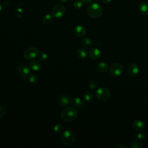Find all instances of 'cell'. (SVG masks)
Here are the masks:
<instances>
[{
	"mask_svg": "<svg viewBox=\"0 0 148 148\" xmlns=\"http://www.w3.org/2000/svg\"><path fill=\"white\" fill-rule=\"evenodd\" d=\"M77 116L76 109L72 106L65 108L61 113V119L65 122H72L74 121Z\"/></svg>",
	"mask_w": 148,
	"mask_h": 148,
	"instance_id": "obj_1",
	"label": "cell"
},
{
	"mask_svg": "<svg viewBox=\"0 0 148 148\" xmlns=\"http://www.w3.org/2000/svg\"><path fill=\"white\" fill-rule=\"evenodd\" d=\"M88 15L92 18H97L99 17L102 13V8L98 3H93L90 4L87 8Z\"/></svg>",
	"mask_w": 148,
	"mask_h": 148,
	"instance_id": "obj_2",
	"label": "cell"
},
{
	"mask_svg": "<svg viewBox=\"0 0 148 148\" xmlns=\"http://www.w3.org/2000/svg\"><path fill=\"white\" fill-rule=\"evenodd\" d=\"M76 140V135L71 130L65 131L61 136V143L65 146L72 145Z\"/></svg>",
	"mask_w": 148,
	"mask_h": 148,
	"instance_id": "obj_3",
	"label": "cell"
},
{
	"mask_svg": "<svg viewBox=\"0 0 148 148\" xmlns=\"http://www.w3.org/2000/svg\"><path fill=\"white\" fill-rule=\"evenodd\" d=\"M95 95L99 101H106L109 99L110 97V92L107 88L102 87L97 89Z\"/></svg>",
	"mask_w": 148,
	"mask_h": 148,
	"instance_id": "obj_4",
	"label": "cell"
},
{
	"mask_svg": "<svg viewBox=\"0 0 148 148\" xmlns=\"http://www.w3.org/2000/svg\"><path fill=\"white\" fill-rule=\"evenodd\" d=\"M17 72L23 79H26L30 74V68L24 64H20L17 66Z\"/></svg>",
	"mask_w": 148,
	"mask_h": 148,
	"instance_id": "obj_5",
	"label": "cell"
},
{
	"mask_svg": "<svg viewBox=\"0 0 148 148\" xmlns=\"http://www.w3.org/2000/svg\"><path fill=\"white\" fill-rule=\"evenodd\" d=\"M39 54L37 48L34 46H29L26 48L24 51V57L27 60L35 58Z\"/></svg>",
	"mask_w": 148,
	"mask_h": 148,
	"instance_id": "obj_6",
	"label": "cell"
},
{
	"mask_svg": "<svg viewBox=\"0 0 148 148\" xmlns=\"http://www.w3.org/2000/svg\"><path fill=\"white\" fill-rule=\"evenodd\" d=\"M124 66L120 63L113 64L109 69L110 73L114 76H120L124 72Z\"/></svg>",
	"mask_w": 148,
	"mask_h": 148,
	"instance_id": "obj_7",
	"label": "cell"
},
{
	"mask_svg": "<svg viewBox=\"0 0 148 148\" xmlns=\"http://www.w3.org/2000/svg\"><path fill=\"white\" fill-rule=\"evenodd\" d=\"M65 12V8L62 5H57L52 9L51 15L55 18L62 17Z\"/></svg>",
	"mask_w": 148,
	"mask_h": 148,
	"instance_id": "obj_8",
	"label": "cell"
},
{
	"mask_svg": "<svg viewBox=\"0 0 148 148\" xmlns=\"http://www.w3.org/2000/svg\"><path fill=\"white\" fill-rule=\"evenodd\" d=\"M73 32L76 36L78 37H83L86 33V29L83 25H77L74 27Z\"/></svg>",
	"mask_w": 148,
	"mask_h": 148,
	"instance_id": "obj_9",
	"label": "cell"
},
{
	"mask_svg": "<svg viewBox=\"0 0 148 148\" xmlns=\"http://www.w3.org/2000/svg\"><path fill=\"white\" fill-rule=\"evenodd\" d=\"M139 68L136 64L132 63L130 64L128 68V73L130 75L132 76H135L137 75L139 73Z\"/></svg>",
	"mask_w": 148,
	"mask_h": 148,
	"instance_id": "obj_10",
	"label": "cell"
},
{
	"mask_svg": "<svg viewBox=\"0 0 148 148\" xmlns=\"http://www.w3.org/2000/svg\"><path fill=\"white\" fill-rule=\"evenodd\" d=\"M72 104L77 108L83 109L86 107V103L79 97H74L71 100Z\"/></svg>",
	"mask_w": 148,
	"mask_h": 148,
	"instance_id": "obj_11",
	"label": "cell"
},
{
	"mask_svg": "<svg viewBox=\"0 0 148 148\" xmlns=\"http://www.w3.org/2000/svg\"><path fill=\"white\" fill-rule=\"evenodd\" d=\"M89 56L93 60H98L101 57V53L99 49L94 47L91 49L88 52Z\"/></svg>",
	"mask_w": 148,
	"mask_h": 148,
	"instance_id": "obj_12",
	"label": "cell"
},
{
	"mask_svg": "<svg viewBox=\"0 0 148 148\" xmlns=\"http://www.w3.org/2000/svg\"><path fill=\"white\" fill-rule=\"evenodd\" d=\"M71 102L70 98L66 95H62L58 98V104L61 107H65L68 106Z\"/></svg>",
	"mask_w": 148,
	"mask_h": 148,
	"instance_id": "obj_13",
	"label": "cell"
},
{
	"mask_svg": "<svg viewBox=\"0 0 148 148\" xmlns=\"http://www.w3.org/2000/svg\"><path fill=\"white\" fill-rule=\"evenodd\" d=\"M133 128L137 131H142L145 128V123L140 120H135L132 122Z\"/></svg>",
	"mask_w": 148,
	"mask_h": 148,
	"instance_id": "obj_14",
	"label": "cell"
},
{
	"mask_svg": "<svg viewBox=\"0 0 148 148\" xmlns=\"http://www.w3.org/2000/svg\"><path fill=\"white\" fill-rule=\"evenodd\" d=\"M139 11L140 13L143 14H148V2L146 1H143L140 2L138 6Z\"/></svg>",
	"mask_w": 148,
	"mask_h": 148,
	"instance_id": "obj_15",
	"label": "cell"
},
{
	"mask_svg": "<svg viewBox=\"0 0 148 148\" xmlns=\"http://www.w3.org/2000/svg\"><path fill=\"white\" fill-rule=\"evenodd\" d=\"M29 66L30 69L35 71H38L40 69L42 65L40 62L37 60H32L29 63Z\"/></svg>",
	"mask_w": 148,
	"mask_h": 148,
	"instance_id": "obj_16",
	"label": "cell"
},
{
	"mask_svg": "<svg viewBox=\"0 0 148 148\" xmlns=\"http://www.w3.org/2000/svg\"><path fill=\"white\" fill-rule=\"evenodd\" d=\"M81 45L84 47L89 48L92 46L93 40L88 37H84L81 40Z\"/></svg>",
	"mask_w": 148,
	"mask_h": 148,
	"instance_id": "obj_17",
	"label": "cell"
},
{
	"mask_svg": "<svg viewBox=\"0 0 148 148\" xmlns=\"http://www.w3.org/2000/svg\"><path fill=\"white\" fill-rule=\"evenodd\" d=\"M96 68H97V69L100 72H102V73H104V72H106L108 71L109 68H108V65L106 63L104 62H99L97 66H96Z\"/></svg>",
	"mask_w": 148,
	"mask_h": 148,
	"instance_id": "obj_18",
	"label": "cell"
},
{
	"mask_svg": "<svg viewBox=\"0 0 148 148\" xmlns=\"http://www.w3.org/2000/svg\"><path fill=\"white\" fill-rule=\"evenodd\" d=\"M76 55L80 59L83 60L87 57V51L84 48L80 47L77 50Z\"/></svg>",
	"mask_w": 148,
	"mask_h": 148,
	"instance_id": "obj_19",
	"label": "cell"
},
{
	"mask_svg": "<svg viewBox=\"0 0 148 148\" xmlns=\"http://www.w3.org/2000/svg\"><path fill=\"white\" fill-rule=\"evenodd\" d=\"M53 130L56 134H61L65 130V127L61 123H57L54 125Z\"/></svg>",
	"mask_w": 148,
	"mask_h": 148,
	"instance_id": "obj_20",
	"label": "cell"
},
{
	"mask_svg": "<svg viewBox=\"0 0 148 148\" xmlns=\"http://www.w3.org/2000/svg\"><path fill=\"white\" fill-rule=\"evenodd\" d=\"M28 79L29 82L32 84H36L39 81V77L34 73L29 74L28 76Z\"/></svg>",
	"mask_w": 148,
	"mask_h": 148,
	"instance_id": "obj_21",
	"label": "cell"
},
{
	"mask_svg": "<svg viewBox=\"0 0 148 148\" xmlns=\"http://www.w3.org/2000/svg\"><path fill=\"white\" fill-rule=\"evenodd\" d=\"M83 98L86 101H91L94 98V94L91 92H86L83 94Z\"/></svg>",
	"mask_w": 148,
	"mask_h": 148,
	"instance_id": "obj_22",
	"label": "cell"
},
{
	"mask_svg": "<svg viewBox=\"0 0 148 148\" xmlns=\"http://www.w3.org/2000/svg\"><path fill=\"white\" fill-rule=\"evenodd\" d=\"M130 147L131 148H142L143 145L139 140H134L131 142L130 145Z\"/></svg>",
	"mask_w": 148,
	"mask_h": 148,
	"instance_id": "obj_23",
	"label": "cell"
},
{
	"mask_svg": "<svg viewBox=\"0 0 148 148\" xmlns=\"http://www.w3.org/2000/svg\"><path fill=\"white\" fill-rule=\"evenodd\" d=\"M53 16L50 14H46L43 18V21L45 24H49L53 20Z\"/></svg>",
	"mask_w": 148,
	"mask_h": 148,
	"instance_id": "obj_24",
	"label": "cell"
},
{
	"mask_svg": "<svg viewBox=\"0 0 148 148\" xmlns=\"http://www.w3.org/2000/svg\"><path fill=\"white\" fill-rule=\"evenodd\" d=\"M136 137L139 140H143L146 139L147 134L145 132H140L136 134Z\"/></svg>",
	"mask_w": 148,
	"mask_h": 148,
	"instance_id": "obj_25",
	"label": "cell"
},
{
	"mask_svg": "<svg viewBox=\"0 0 148 148\" xmlns=\"http://www.w3.org/2000/svg\"><path fill=\"white\" fill-rule=\"evenodd\" d=\"M88 87L91 90H95L98 87V83L95 80H91L88 83Z\"/></svg>",
	"mask_w": 148,
	"mask_h": 148,
	"instance_id": "obj_26",
	"label": "cell"
},
{
	"mask_svg": "<svg viewBox=\"0 0 148 148\" xmlns=\"http://www.w3.org/2000/svg\"><path fill=\"white\" fill-rule=\"evenodd\" d=\"M38 57L39 59V60L42 61H44L47 59V54L46 53L40 52L39 53V54H38Z\"/></svg>",
	"mask_w": 148,
	"mask_h": 148,
	"instance_id": "obj_27",
	"label": "cell"
},
{
	"mask_svg": "<svg viewBox=\"0 0 148 148\" xmlns=\"http://www.w3.org/2000/svg\"><path fill=\"white\" fill-rule=\"evenodd\" d=\"M15 16L17 17H21L23 14V10L20 8H17L14 10Z\"/></svg>",
	"mask_w": 148,
	"mask_h": 148,
	"instance_id": "obj_28",
	"label": "cell"
},
{
	"mask_svg": "<svg viewBox=\"0 0 148 148\" xmlns=\"http://www.w3.org/2000/svg\"><path fill=\"white\" fill-rule=\"evenodd\" d=\"M83 6V1L82 0H76L73 3V6L76 9H80Z\"/></svg>",
	"mask_w": 148,
	"mask_h": 148,
	"instance_id": "obj_29",
	"label": "cell"
},
{
	"mask_svg": "<svg viewBox=\"0 0 148 148\" xmlns=\"http://www.w3.org/2000/svg\"><path fill=\"white\" fill-rule=\"evenodd\" d=\"M5 114H6L5 108L3 106L0 105V118L3 117L5 115Z\"/></svg>",
	"mask_w": 148,
	"mask_h": 148,
	"instance_id": "obj_30",
	"label": "cell"
},
{
	"mask_svg": "<svg viewBox=\"0 0 148 148\" xmlns=\"http://www.w3.org/2000/svg\"><path fill=\"white\" fill-rule=\"evenodd\" d=\"M116 148H126L127 146L124 145H123V144H120V145H118L117 146H115Z\"/></svg>",
	"mask_w": 148,
	"mask_h": 148,
	"instance_id": "obj_31",
	"label": "cell"
},
{
	"mask_svg": "<svg viewBox=\"0 0 148 148\" xmlns=\"http://www.w3.org/2000/svg\"><path fill=\"white\" fill-rule=\"evenodd\" d=\"M83 2L86 3H91L94 1V0H82Z\"/></svg>",
	"mask_w": 148,
	"mask_h": 148,
	"instance_id": "obj_32",
	"label": "cell"
},
{
	"mask_svg": "<svg viewBox=\"0 0 148 148\" xmlns=\"http://www.w3.org/2000/svg\"><path fill=\"white\" fill-rule=\"evenodd\" d=\"M101 1L105 3H109L112 1V0H101Z\"/></svg>",
	"mask_w": 148,
	"mask_h": 148,
	"instance_id": "obj_33",
	"label": "cell"
},
{
	"mask_svg": "<svg viewBox=\"0 0 148 148\" xmlns=\"http://www.w3.org/2000/svg\"><path fill=\"white\" fill-rule=\"evenodd\" d=\"M59 1H60V2H66L68 0H58Z\"/></svg>",
	"mask_w": 148,
	"mask_h": 148,
	"instance_id": "obj_34",
	"label": "cell"
},
{
	"mask_svg": "<svg viewBox=\"0 0 148 148\" xmlns=\"http://www.w3.org/2000/svg\"><path fill=\"white\" fill-rule=\"evenodd\" d=\"M1 10H2V5H1V4L0 3V13H1Z\"/></svg>",
	"mask_w": 148,
	"mask_h": 148,
	"instance_id": "obj_35",
	"label": "cell"
}]
</instances>
